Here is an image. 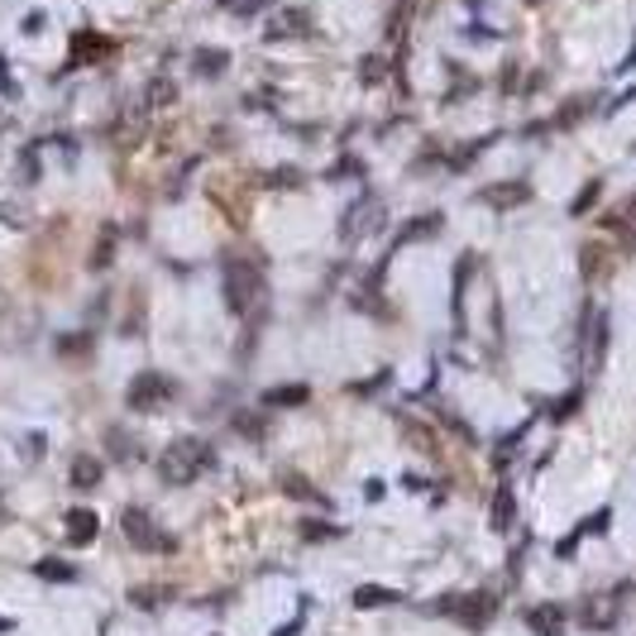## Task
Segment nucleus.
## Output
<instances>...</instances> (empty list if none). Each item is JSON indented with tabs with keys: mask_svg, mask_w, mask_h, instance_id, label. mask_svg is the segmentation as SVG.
Returning a JSON list of instances; mask_svg holds the SVG:
<instances>
[{
	"mask_svg": "<svg viewBox=\"0 0 636 636\" xmlns=\"http://www.w3.org/2000/svg\"><path fill=\"white\" fill-rule=\"evenodd\" d=\"M207 470H215V450L197 436H177L173 446L159 454V474H163V484H173V488L197 484Z\"/></svg>",
	"mask_w": 636,
	"mask_h": 636,
	"instance_id": "nucleus-1",
	"label": "nucleus"
},
{
	"mask_svg": "<svg viewBox=\"0 0 636 636\" xmlns=\"http://www.w3.org/2000/svg\"><path fill=\"white\" fill-rule=\"evenodd\" d=\"M173 392H177L173 378H167V374H153V369H149V374H139V378L125 388V407H129V412H159V407L173 402Z\"/></svg>",
	"mask_w": 636,
	"mask_h": 636,
	"instance_id": "nucleus-2",
	"label": "nucleus"
},
{
	"mask_svg": "<svg viewBox=\"0 0 636 636\" xmlns=\"http://www.w3.org/2000/svg\"><path fill=\"white\" fill-rule=\"evenodd\" d=\"M259 292H263V278H259L254 263H230V269H225V302H230V311L245 316V311L259 302Z\"/></svg>",
	"mask_w": 636,
	"mask_h": 636,
	"instance_id": "nucleus-3",
	"label": "nucleus"
},
{
	"mask_svg": "<svg viewBox=\"0 0 636 636\" xmlns=\"http://www.w3.org/2000/svg\"><path fill=\"white\" fill-rule=\"evenodd\" d=\"M120 532H125L129 546H139V550H173L177 546L167 532H159V522H153L144 508H125V517H120Z\"/></svg>",
	"mask_w": 636,
	"mask_h": 636,
	"instance_id": "nucleus-4",
	"label": "nucleus"
},
{
	"mask_svg": "<svg viewBox=\"0 0 636 636\" xmlns=\"http://www.w3.org/2000/svg\"><path fill=\"white\" fill-rule=\"evenodd\" d=\"M115 53V43L111 39H105V34H72V63H82V67H87V63H101V58H111Z\"/></svg>",
	"mask_w": 636,
	"mask_h": 636,
	"instance_id": "nucleus-5",
	"label": "nucleus"
},
{
	"mask_svg": "<svg viewBox=\"0 0 636 636\" xmlns=\"http://www.w3.org/2000/svg\"><path fill=\"white\" fill-rule=\"evenodd\" d=\"M63 522H67V541L77 546V550H82V546H91L96 536H101V517H96L91 508H72Z\"/></svg>",
	"mask_w": 636,
	"mask_h": 636,
	"instance_id": "nucleus-6",
	"label": "nucleus"
},
{
	"mask_svg": "<svg viewBox=\"0 0 636 636\" xmlns=\"http://www.w3.org/2000/svg\"><path fill=\"white\" fill-rule=\"evenodd\" d=\"M67 478H72V488H101L105 470H101V460H96V454H77V460H72V470H67Z\"/></svg>",
	"mask_w": 636,
	"mask_h": 636,
	"instance_id": "nucleus-7",
	"label": "nucleus"
},
{
	"mask_svg": "<svg viewBox=\"0 0 636 636\" xmlns=\"http://www.w3.org/2000/svg\"><path fill=\"white\" fill-rule=\"evenodd\" d=\"M311 398L307 383H283V388H269L263 392V407H302Z\"/></svg>",
	"mask_w": 636,
	"mask_h": 636,
	"instance_id": "nucleus-8",
	"label": "nucleus"
},
{
	"mask_svg": "<svg viewBox=\"0 0 636 636\" xmlns=\"http://www.w3.org/2000/svg\"><path fill=\"white\" fill-rule=\"evenodd\" d=\"M398 589H383V584H359V589H354V608H364V613H369V608H388V603H398Z\"/></svg>",
	"mask_w": 636,
	"mask_h": 636,
	"instance_id": "nucleus-9",
	"label": "nucleus"
},
{
	"mask_svg": "<svg viewBox=\"0 0 636 636\" xmlns=\"http://www.w3.org/2000/svg\"><path fill=\"white\" fill-rule=\"evenodd\" d=\"M34 574H39L43 584H72V579H77V565H72V560L48 556V560H39V565H34Z\"/></svg>",
	"mask_w": 636,
	"mask_h": 636,
	"instance_id": "nucleus-10",
	"label": "nucleus"
},
{
	"mask_svg": "<svg viewBox=\"0 0 636 636\" xmlns=\"http://www.w3.org/2000/svg\"><path fill=\"white\" fill-rule=\"evenodd\" d=\"M431 230H440V215H422V221H412L407 230L398 235V245H407V239H422V235H431Z\"/></svg>",
	"mask_w": 636,
	"mask_h": 636,
	"instance_id": "nucleus-11",
	"label": "nucleus"
},
{
	"mask_svg": "<svg viewBox=\"0 0 636 636\" xmlns=\"http://www.w3.org/2000/svg\"><path fill=\"white\" fill-rule=\"evenodd\" d=\"M225 67V53H215V48H207V53H197V72L201 77H215V72Z\"/></svg>",
	"mask_w": 636,
	"mask_h": 636,
	"instance_id": "nucleus-12",
	"label": "nucleus"
},
{
	"mask_svg": "<svg viewBox=\"0 0 636 636\" xmlns=\"http://www.w3.org/2000/svg\"><path fill=\"white\" fill-rule=\"evenodd\" d=\"M532 627L541 636H556L560 632V613H546V608H541V613H532Z\"/></svg>",
	"mask_w": 636,
	"mask_h": 636,
	"instance_id": "nucleus-13",
	"label": "nucleus"
},
{
	"mask_svg": "<svg viewBox=\"0 0 636 636\" xmlns=\"http://www.w3.org/2000/svg\"><path fill=\"white\" fill-rule=\"evenodd\" d=\"M43 29H48V15H43V10H29V15L20 20V34H43Z\"/></svg>",
	"mask_w": 636,
	"mask_h": 636,
	"instance_id": "nucleus-14",
	"label": "nucleus"
},
{
	"mask_svg": "<svg viewBox=\"0 0 636 636\" xmlns=\"http://www.w3.org/2000/svg\"><path fill=\"white\" fill-rule=\"evenodd\" d=\"M508 508H512V498H508V494H498V512H494L498 522H494V526H508Z\"/></svg>",
	"mask_w": 636,
	"mask_h": 636,
	"instance_id": "nucleus-15",
	"label": "nucleus"
},
{
	"mask_svg": "<svg viewBox=\"0 0 636 636\" xmlns=\"http://www.w3.org/2000/svg\"><path fill=\"white\" fill-rule=\"evenodd\" d=\"M0 632H15V622H10V618H0Z\"/></svg>",
	"mask_w": 636,
	"mask_h": 636,
	"instance_id": "nucleus-16",
	"label": "nucleus"
}]
</instances>
